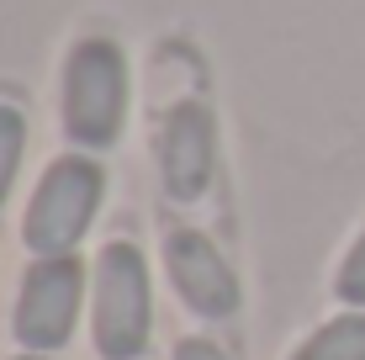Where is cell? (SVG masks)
<instances>
[{
	"label": "cell",
	"mask_w": 365,
	"mask_h": 360,
	"mask_svg": "<svg viewBox=\"0 0 365 360\" xmlns=\"http://www.w3.org/2000/svg\"><path fill=\"white\" fill-rule=\"evenodd\" d=\"M16 360H48V355H16Z\"/></svg>",
	"instance_id": "obj_11"
},
{
	"label": "cell",
	"mask_w": 365,
	"mask_h": 360,
	"mask_svg": "<svg viewBox=\"0 0 365 360\" xmlns=\"http://www.w3.org/2000/svg\"><path fill=\"white\" fill-rule=\"evenodd\" d=\"M80 302H85L80 259L74 254L37 259L27 276H21V297H16V313H11L16 344H27L32 355H48V350H58V344H69Z\"/></svg>",
	"instance_id": "obj_4"
},
{
	"label": "cell",
	"mask_w": 365,
	"mask_h": 360,
	"mask_svg": "<svg viewBox=\"0 0 365 360\" xmlns=\"http://www.w3.org/2000/svg\"><path fill=\"white\" fill-rule=\"evenodd\" d=\"M128 117V58L111 37H85L64 58V133L80 148H111Z\"/></svg>",
	"instance_id": "obj_1"
},
{
	"label": "cell",
	"mask_w": 365,
	"mask_h": 360,
	"mask_svg": "<svg viewBox=\"0 0 365 360\" xmlns=\"http://www.w3.org/2000/svg\"><path fill=\"white\" fill-rule=\"evenodd\" d=\"M212 165H217V128L212 111L201 101L170 106L165 133H159V175L175 202H196L212 185Z\"/></svg>",
	"instance_id": "obj_6"
},
{
	"label": "cell",
	"mask_w": 365,
	"mask_h": 360,
	"mask_svg": "<svg viewBox=\"0 0 365 360\" xmlns=\"http://www.w3.org/2000/svg\"><path fill=\"white\" fill-rule=\"evenodd\" d=\"M101 191H106V175H101L96 159L85 154H64L48 165V175L37 180L32 207H27V250L37 259H53V254H74V244L85 239Z\"/></svg>",
	"instance_id": "obj_3"
},
{
	"label": "cell",
	"mask_w": 365,
	"mask_h": 360,
	"mask_svg": "<svg viewBox=\"0 0 365 360\" xmlns=\"http://www.w3.org/2000/svg\"><path fill=\"white\" fill-rule=\"evenodd\" d=\"M154 329L148 265L133 244H106L96 254V350L101 360H138Z\"/></svg>",
	"instance_id": "obj_2"
},
{
	"label": "cell",
	"mask_w": 365,
	"mask_h": 360,
	"mask_svg": "<svg viewBox=\"0 0 365 360\" xmlns=\"http://www.w3.org/2000/svg\"><path fill=\"white\" fill-rule=\"evenodd\" d=\"M175 360H233V355L217 350L212 339H180V344H175Z\"/></svg>",
	"instance_id": "obj_10"
},
{
	"label": "cell",
	"mask_w": 365,
	"mask_h": 360,
	"mask_svg": "<svg viewBox=\"0 0 365 360\" xmlns=\"http://www.w3.org/2000/svg\"><path fill=\"white\" fill-rule=\"evenodd\" d=\"M339 302H349V307H360L365 313V233L355 244H349V254H344V265H339Z\"/></svg>",
	"instance_id": "obj_9"
},
{
	"label": "cell",
	"mask_w": 365,
	"mask_h": 360,
	"mask_svg": "<svg viewBox=\"0 0 365 360\" xmlns=\"http://www.w3.org/2000/svg\"><path fill=\"white\" fill-rule=\"evenodd\" d=\"M21 148H27V117H21L16 106H6V101H0V207H6L11 185H16Z\"/></svg>",
	"instance_id": "obj_8"
},
{
	"label": "cell",
	"mask_w": 365,
	"mask_h": 360,
	"mask_svg": "<svg viewBox=\"0 0 365 360\" xmlns=\"http://www.w3.org/2000/svg\"><path fill=\"white\" fill-rule=\"evenodd\" d=\"M165 265L180 292V302L201 318H228L238 313V276L222 259V250L196 228H175L165 239Z\"/></svg>",
	"instance_id": "obj_5"
},
{
	"label": "cell",
	"mask_w": 365,
	"mask_h": 360,
	"mask_svg": "<svg viewBox=\"0 0 365 360\" xmlns=\"http://www.w3.org/2000/svg\"><path fill=\"white\" fill-rule=\"evenodd\" d=\"M292 360H365V313L349 307V313L329 318Z\"/></svg>",
	"instance_id": "obj_7"
}]
</instances>
